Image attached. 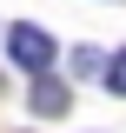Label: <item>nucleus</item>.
<instances>
[{"instance_id":"obj_2","label":"nucleus","mask_w":126,"mask_h":133,"mask_svg":"<svg viewBox=\"0 0 126 133\" xmlns=\"http://www.w3.org/2000/svg\"><path fill=\"white\" fill-rule=\"evenodd\" d=\"M27 107L40 120H60L66 107H73V93H66V80H53V73H33V93H27Z\"/></svg>"},{"instance_id":"obj_1","label":"nucleus","mask_w":126,"mask_h":133,"mask_svg":"<svg viewBox=\"0 0 126 133\" xmlns=\"http://www.w3.org/2000/svg\"><path fill=\"white\" fill-rule=\"evenodd\" d=\"M53 53H60V47H53V33H47V27H33V20H13V27H7V60H13V66L47 73Z\"/></svg>"},{"instance_id":"obj_3","label":"nucleus","mask_w":126,"mask_h":133,"mask_svg":"<svg viewBox=\"0 0 126 133\" xmlns=\"http://www.w3.org/2000/svg\"><path fill=\"white\" fill-rule=\"evenodd\" d=\"M106 87H113V93H126V47L106 60Z\"/></svg>"}]
</instances>
